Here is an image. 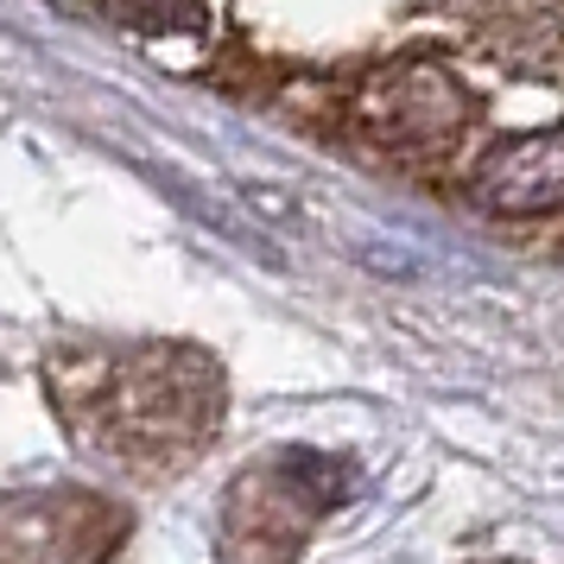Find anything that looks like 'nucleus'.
<instances>
[{
  "label": "nucleus",
  "mask_w": 564,
  "mask_h": 564,
  "mask_svg": "<svg viewBox=\"0 0 564 564\" xmlns=\"http://www.w3.org/2000/svg\"><path fill=\"white\" fill-rule=\"evenodd\" d=\"M45 381L89 457L153 482L204 457L223 419L216 361L184 343H64Z\"/></svg>",
  "instance_id": "obj_1"
},
{
  "label": "nucleus",
  "mask_w": 564,
  "mask_h": 564,
  "mask_svg": "<svg viewBox=\"0 0 564 564\" xmlns=\"http://www.w3.org/2000/svg\"><path fill=\"white\" fill-rule=\"evenodd\" d=\"M343 121L400 165H457L469 121H476V96L457 64L400 57V64H375L349 83Z\"/></svg>",
  "instance_id": "obj_2"
},
{
  "label": "nucleus",
  "mask_w": 564,
  "mask_h": 564,
  "mask_svg": "<svg viewBox=\"0 0 564 564\" xmlns=\"http://www.w3.org/2000/svg\"><path fill=\"white\" fill-rule=\"evenodd\" d=\"M349 463L324 451H273L223 501V558L229 564H292L311 527L349 495Z\"/></svg>",
  "instance_id": "obj_3"
},
{
  "label": "nucleus",
  "mask_w": 564,
  "mask_h": 564,
  "mask_svg": "<svg viewBox=\"0 0 564 564\" xmlns=\"http://www.w3.org/2000/svg\"><path fill=\"white\" fill-rule=\"evenodd\" d=\"M463 197L488 216L564 209V128H520L463 165Z\"/></svg>",
  "instance_id": "obj_4"
},
{
  "label": "nucleus",
  "mask_w": 564,
  "mask_h": 564,
  "mask_svg": "<svg viewBox=\"0 0 564 564\" xmlns=\"http://www.w3.org/2000/svg\"><path fill=\"white\" fill-rule=\"evenodd\" d=\"M96 13L140 39H178V32L209 26V0H96Z\"/></svg>",
  "instance_id": "obj_5"
},
{
  "label": "nucleus",
  "mask_w": 564,
  "mask_h": 564,
  "mask_svg": "<svg viewBox=\"0 0 564 564\" xmlns=\"http://www.w3.org/2000/svg\"><path fill=\"white\" fill-rule=\"evenodd\" d=\"M64 527H77V520H57V501H32L26 527H13L0 508V564H52V545L64 539Z\"/></svg>",
  "instance_id": "obj_6"
},
{
  "label": "nucleus",
  "mask_w": 564,
  "mask_h": 564,
  "mask_svg": "<svg viewBox=\"0 0 564 564\" xmlns=\"http://www.w3.org/2000/svg\"><path fill=\"white\" fill-rule=\"evenodd\" d=\"M419 7H457V0H419Z\"/></svg>",
  "instance_id": "obj_7"
}]
</instances>
